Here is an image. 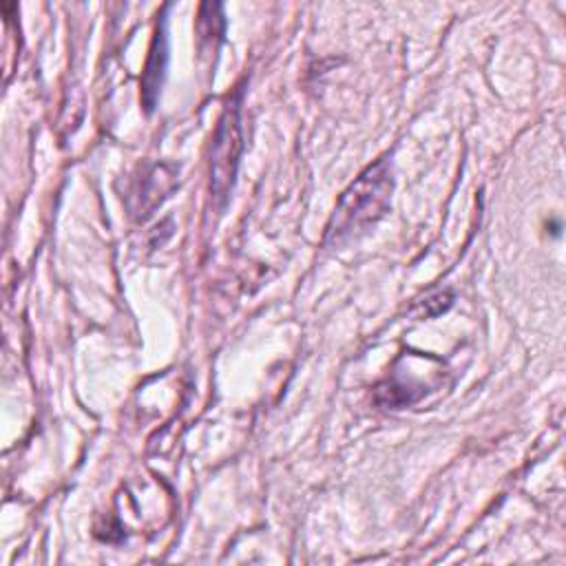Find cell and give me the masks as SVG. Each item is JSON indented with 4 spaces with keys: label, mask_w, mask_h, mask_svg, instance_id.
Segmentation results:
<instances>
[{
    "label": "cell",
    "mask_w": 566,
    "mask_h": 566,
    "mask_svg": "<svg viewBox=\"0 0 566 566\" xmlns=\"http://www.w3.org/2000/svg\"><path fill=\"white\" fill-rule=\"evenodd\" d=\"M166 29L164 22L157 24L150 51H148V60L142 73V102L148 111L155 108L157 95H159V86H161V77H164V69H166Z\"/></svg>",
    "instance_id": "obj_3"
},
{
    "label": "cell",
    "mask_w": 566,
    "mask_h": 566,
    "mask_svg": "<svg viewBox=\"0 0 566 566\" xmlns=\"http://www.w3.org/2000/svg\"><path fill=\"white\" fill-rule=\"evenodd\" d=\"M394 190L391 166L387 157H380L367 166L356 181L343 192L334 208V214L325 228V243L340 245L352 237L374 226L389 208Z\"/></svg>",
    "instance_id": "obj_1"
},
{
    "label": "cell",
    "mask_w": 566,
    "mask_h": 566,
    "mask_svg": "<svg viewBox=\"0 0 566 566\" xmlns=\"http://www.w3.org/2000/svg\"><path fill=\"white\" fill-rule=\"evenodd\" d=\"M243 148L241 137V93L232 97L219 119L214 139H212V157H210V188L214 199L226 201L234 181L239 155Z\"/></svg>",
    "instance_id": "obj_2"
},
{
    "label": "cell",
    "mask_w": 566,
    "mask_h": 566,
    "mask_svg": "<svg viewBox=\"0 0 566 566\" xmlns=\"http://www.w3.org/2000/svg\"><path fill=\"white\" fill-rule=\"evenodd\" d=\"M223 11L221 4H201L199 7V18H197V31H199V40L203 42H212L217 44L223 35Z\"/></svg>",
    "instance_id": "obj_4"
}]
</instances>
